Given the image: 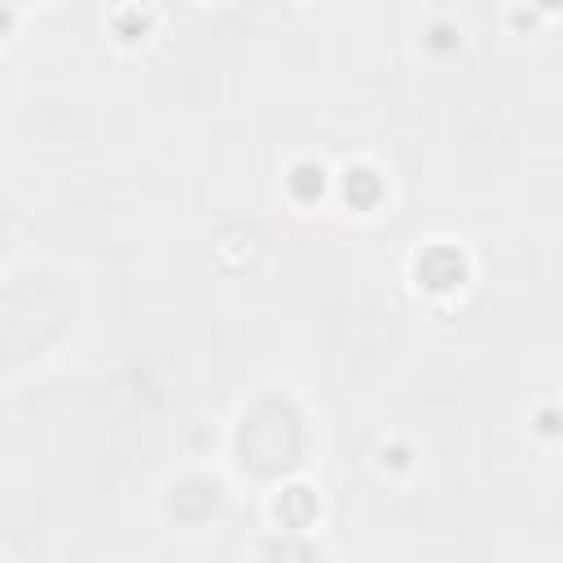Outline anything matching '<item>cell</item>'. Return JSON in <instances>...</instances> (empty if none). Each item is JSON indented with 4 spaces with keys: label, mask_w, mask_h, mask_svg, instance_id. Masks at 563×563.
<instances>
[{
    "label": "cell",
    "mask_w": 563,
    "mask_h": 563,
    "mask_svg": "<svg viewBox=\"0 0 563 563\" xmlns=\"http://www.w3.org/2000/svg\"><path fill=\"white\" fill-rule=\"evenodd\" d=\"M462 278H467V260H462V251L445 247V242H436V247H427L423 256H418V282H423L427 291L445 295V291H454V286H462Z\"/></svg>",
    "instance_id": "obj_1"
},
{
    "label": "cell",
    "mask_w": 563,
    "mask_h": 563,
    "mask_svg": "<svg viewBox=\"0 0 563 563\" xmlns=\"http://www.w3.org/2000/svg\"><path fill=\"white\" fill-rule=\"evenodd\" d=\"M172 511L181 520H207V515L220 511V484L216 480H203V476H190L172 489Z\"/></svg>",
    "instance_id": "obj_2"
},
{
    "label": "cell",
    "mask_w": 563,
    "mask_h": 563,
    "mask_svg": "<svg viewBox=\"0 0 563 563\" xmlns=\"http://www.w3.org/2000/svg\"><path fill=\"white\" fill-rule=\"evenodd\" d=\"M273 511H278V520L286 524V533H304V528L317 520V511H322V506H317V493L313 489L295 484V489H282V498H278Z\"/></svg>",
    "instance_id": "obj_3"
},
{
    "label": "cell",
    "mask_w": 563,
    "mask_h": 563,
    "mask_svg": "<svg viewBox=\"0 0 563 563\" xmlns=\"http://www.w3.org/2000/svg\"><path fill=\"white\" fill-rule=\"evenodd\" d=\"M286 190H291L295 203H317V198L326 194V168L313 159L295 163V168L286 172Z\"/></svg>",
    "instance_id": "obj_4"
},
{
    "label": "cell",
    "mask_w": 563,
    "mask_h": 563,
    "mask_svg": "<svg viewBox=\"0 0 563 563\" xmlns=\"http://www.w3.org/2000/svg\"><path fill=\"white\" fill-rule=\"evenodd\" d=\"M344 198L352 207H374L383 198V176L374 168H348L344 172Z\"/></svg>",
    "instance_id": "obj_5"
},
{
    "label": "cell",
    "mask_w": 563,
    "mask_h": 563,
    "mask_svg": "<svg viewBox=\"0 0 563 563\" xmlns=\"http://www.w3.org/2000/svg\"><path fill=\"white\" fill-rule=\"evenodd\" d=\"M264 555H269V563H322L317 546L304 542V533H282V537H273V542L264 546Z\"/></svg>",
    "instance_id": "obj_6"
},
{
    "label": "cell",
    "mask_w": 563,
    "mask_h": 563,
    "mask_svg": "<svg viewBox=\"0 0 563 563\" xmlns=\"http://www.w3.org/2000/svg\"><path fill=\"white\" fill-rule=\"evenodd\" d=\"M427 44H432L436 53L458 49V27H449V22H436V27H432V36H427Z\"/></svg>",
    "instance_id": "obj_7"
},
{
    "label": "cell",
    "mask_w": 563,
    "mask_h": 563,
    "mask_svg": "<svg viewBox=\"0 0 563 563\" xmlns=\"http://www.w3.org/2000/svg\"><path fill=\"white\" fill-rule=\"evenodd\" d=\"M383 462H392V467H410V449L396 445V449H392V458H383Z\"/></svg>",
    "instance_id": "obj_8"
},
{
    "label": "cell",
    "mask_w": 563,
    "mask_h": 563,
    "mask_svg": "<svg viewBox=\"0 0 563 563\" xmlns=\"http://www.w3.org/2000/svg\"><path fill=\"white\" fill-rule=\"evenodd\" d=\"M9 22H14V9H0V31H5Z\"/></svg>",
    "instance_id": "obj_9"
}]
</instances>
